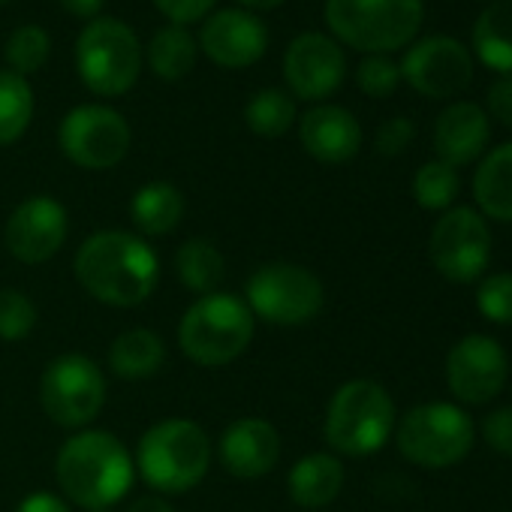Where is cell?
<instances>
[{"mask_svg": "<svg viewBox=\"0 0 512 512\" xmlns=\"http://www.w3.org/2000/svg\"><path fill=\"white\" fill-rule=\"evenodd\" d=\"M326 22L347 46L389 55L419 34L422 0H326Z\"/></svg>", "mask_w": 512, "mask_h": 512, "instance_id": "cell-6", "label": "cell"}, {"mask_svg": "<svg viewBox=\"0 0 512 512\" xmlns=\"http://www.w3.org/2000/svg\"><path fill=\"white\" fill-rule=\"evenodd\" d=\"M506 377V350L488 335H467L446 356V383L461 404L494 401L503 392Z\"/></svg>", "mask_w": 512, "mask_h": 512, "instance_id": "cell-14", "label": "cell"}, {"mask_svg": "<svg viewBox=\"0 0 512 512\" xmlns=\"http://www.w3.org/2000/svg\"><path fill=\"white\" fill-rule=\"evenodd\" d=\"M199 46L217 67L241 70L266 55L269 31L247 10H220L211 19H205Z\"/></svg>", "mask_w": 512, "mask_h": 512, "instance_id": "cell-17", "label": "cell"}, {"mask_svg": "<svg viewBox=\"0 0 512 512\" xmlns=\"http://www.w3.org/2000/svg\"><path fill=\"white\" fill-rule=\"evenodd\" d=\"M37 326V305L19 290H0V341H22Z\"/></svg>", "mask_w": 512, "mask_h": 512, "instance_id": "cell-32", "label": "cell"}, {"mask_svg": "<svg viewBox=\"0 0 512 512\" xmlns=\"http://www.w3.org/2000/svg\"><path fill=\"white\" fill-rule=\"evenodd\" d=\"M491 136V121L482 106L476 103H449L434 121V151L437 160L446 166H467L473 163Z\"/></svg>", "mask_w": 512, "mask_h": 512, "instance_id": "cell-19", "label": "cell"}, {"mask_svg": "<svg viewBox=\"0 0 512 512\" xmlns=\"http://www.w3.org/2000/svg\"><path fill=\"white\" fill-rule=\"evenodd\" d=\"M61 151L82 169H112L130 151V124L109 106H76L58 130Z\"/></svg>", "mask_w": 512, "mask_h": 512, "instance_id": "cell-12", "label": "cell"}, {"mask_svg": "<svg viewBox=\"0 0 512 512\" xmlns=\"http://www.w3.org/2000/svg\"><path fill=\"white\" fill-rule=\"evenodd\" d=\"M49 52H52V40L49 34L40 28V25H22L16 28L10 37H7V46H4V55H7V64L16 76H31L37 70H43V64L49 61Z\"/></svg>", "mask_w": 512, "mask_h": 512, "instance_id": "cell-30", "label": "cell"}, {"mask_svg": "<svg viewBox=\"0 0 512 512\" xmlns=\"http://www.w3.org/2000/svg\"><path fill=\"white\" fill-rule=\"evenodd\" d=\"M0 4H7V0H0Z\"/></svg>", "mask_w": 512, "mask_h": 512, "instance_id": "cell-44", "label": "cell"}, {"mask_svg": "<svg viewBox=\"0 0 512 512\" xmlns=\"http://www.w3.org/2000/svg\"><path fill=\"white\" fill-rule=\"evenodd\" d=\"M287 485H290V497H293L296 506L323 509V506L335 503V497L344 488V464L332 452L302 455L293 464V470L287 476Z\"/></svg>", "mask_w": 512, "mask_h": 512, "instance_id": "cell-21", "label": "cell"}, {"mask_svg": "<svg viewBox=\"0 0 512 512\" xmlns=\"http://www.w3.org/2000/svg\"><path fill=\"white\" fill-rule=\"evenodd\" d=\"M211 464V440L190 419H163L151 425L136 449L142 479L160 494H184L202 482Z\"/></svg>", "mask_w": 512, "mask_h": 512, "instance_id": "cell-3", "label": "cell"}, {"mask_svg": "<svg viewBox=\"0 0 512 512\" xmlns=\"http://www.w3.org/2000/svg\"><path fill=\"white\" fill-rule=\"evenodd\" d=\"M476 58L503 76H512V0H491L473 25Z\"/></svg>", "mask_w": 512, "mask_h": 512, "instance_id": "cell-23", "label": "cell"}, {"mask_svg": "<svg viewBox=\"0 0 512 512\" xmlns=\"http://www.w3.org/2000/svg\"><path fill=\"white\" fill-rule=\"evenodd\" d=\"M88 512H109V509H88Z\"/></svg>", "mask_w": 512, "mask_h": 512, "instance_id": "cell-43", "label": "cell"}, {"mask_svg": "<svg viewBox=\"0 0 512 512\" xmlns=\"http://www.w3.org/2000/svg\"><path fill=\"white\" fill-rule=\"evenodd\" d=\"M34 118V91L28 79L13 70H0V145H13L25 136Z\"/></svg>", "mask_w": 512, "mask_h": 512, "instance_id": "cell-28", "label": "cell"}, {"mask_svg": "<svg viewBox=\"0 0 512 512\" xmlns=\"http://www.w3.org/2000/svg\"><path fill=\"white\" fill-rule=\"evenodd\" d=\"M154 4H157V10H160L172 25L187 28V25L205 19V16L214 10L217 0H154Z\"/></svg>", "mask_w": 512, "mask_h": 512, "instance_id": "cell-37", "label": "cell"}, {"mask_svg": "<svg viewBox=\"0 0 512 512\" xmlns=\"http://www.w3.org/2000/svg\"><path fill=\"white\" fill-rule=\"evenodd\" d=\"M476 308L488 323L512 326V275L509 272L488 275L476 290Z\"/></svg>", "mask_w": 512, "mask_h": 512, "instance_id": "cell-33", "label": "cell"}, {"mask_svg": "<svg viewBox=\"0 0 512 512\" xmlns=\"http://www.w3.org/2000/svg\"><path fill=\"white\" fill-rule=\"evenodd\" d=\"M416 136V127L410 118H389L380 130H377V151L383 157H398L410 148Z\"/></svg>", "mask_w": 512, "mask_h": 512, "instance_id": "cell-36", "label": "cell"}, {"mask_svg": "<svg viewBox=\"0 0 512 512\" xmlns=\"http://www.w3.org/2000/svg\"><path fill=\"white\" fill-rule=\"evenodd\" d=\"M73 272L91 299L112 308H136L154 293L160 281V260L145 238L121 229H103L79 244Z\"/></svg>", "mask_w": 512, "mask_h": 512, "instance_id": "cell-1", "label": "cell"}, {"mask_svg": "<svg viewBox=\"0 0 512 512\" xmlns=\"http://www.w3.org/2000/svg\"><path fill=\"white\" fill-rule=\"evenodd\" d=\"M16 512H70V506L49 491H37V494H28Z\"/></svg>", "mask_w": 512, "mask_h": 512, "instance_id": "cell-39", "label": "cell"}, {"mask_svg": "<svg viewBox=\"0 0 512 512\" xmlns=\"http://www.w3.org/2000/svg\"><path fill=\"white\" fill-rule=\"evenodd\" d=\"M148 64L166 82L184 79L196 64V40H193V34L187 28H178V25H169V28L157 31L151 46H148Z\"/></svg>", "mask_w": 512, "mask_h": 512, "instance_id": "cell-27", "label": "cell"}, {"mask_svg": "<svg viewBox=\"0 0 512 512\" xmlns=\"http://www.w3.org/2000/svg\"><path fill=\"white\" fill-rule=\"evenodd\" d=\"M70 232L67 208L52 196H31L7 220L4 244L25 266H43L64 247Z\"/></svg>", "mask_w": 512, "mask_h": 512, "instance_id": "cell-15", "label": "cell"}, {"mask_svg": "<svg viewBox=\"0 0 512 512\" xmlns=\"http://www.w3.org/2000/svg\"><path fill=\"white\" fill-rule=\"evenodd\" d=\"M413 196L428 211H446L458 196V172L440 160L422 163L413 178Z\"/></svg>", "mask_w": 512, "mask_h": 512, "instance_id": "cell-31", "label": "cell"}, {"mask_svg": "<svg viewBox=\"0 0 512 512\" xmlns=\"http://www.w3.org/2000/svg\"><path fill=\"white\" fill-rule=\"evenodd\" d=\"M163 359H166L163 338L148 329H130L118 335L109 347V365L124 380L154 377L163 368Z\"/></svg>", "mask_w": 512, "mask_h": 512, "instance_id": "cell-25", "label": "cell"}, {"mask_svg": "<svg viewBox=\"0 0 512 512\" xmlns=\"http://www.w3.org/2000/svg\"><path fill=\"white\" fill-rule=\"evenodd\" d=\"M356 82H359L362 94L383 100V97L395 94V88L401 82V67L389 55H368L356 70Z\"/></svg>", "mask_w": 512, "mask_h": 512, "instance_id": "cell-34", "label": "cell"}, {"mask_svg": "<svg viewBox=\"0 0 512 512\" xmlns=\"http://www.w3.org/2000/svg\"><path fill=\"white\" fill-rule=\"evenodd\" d=\"M175 272L178 281L199 296L217 293L223 281V253L208 241V238H190L178 247L175 253Z\"/></svg>", "mask_w": 512, "mask_h": 512, "instance_id": "cell-26", "label": "cell"}, {"mask_svg": "<svg viewBox=\"0 0 512 512\" xmlns=\"http://www.w3.org/2000/svg\"><path fill=\"white\" fill-rule=\"evenodd\" d=\"M238 4L247 10H272V7H281L284 0H238Z\"/></svg>", "mask_w": 512, "mask_h": 512, "instance_id": "cell-42", "label": "cell"}, {"mask_svg": "<svg viewBox=\"0 0 512 512\" xmlns=\"http://www.w3.org/2000/svg\"><path fill=\"white\" fill-rule=\"evenodd\" d=\"M127 512H175L163 497H139Z\"/></svg>", "mask_w": 512, "mask_h": 512, "instance_id": "cell-41", "label": "cell"}, {"mask_svg": "<svg viewBox=\"0 0 512 512\" xmlns=\"http://www.w3.org/2000/svg\"><path fill=\"white\" fill-rule=\"evenodd\" d=\"M130 217L142 235H169L184 217V196L169 181H151L136 190Z\"/></svg>", "mask_w": 512, "mask_h": 512, "instance_id": "cell-24", "label": "cell"}, {"mask_svg": "<svg viewBox=\"0 0 512 512\" xmlns=\"http://www.w3.org/2000/svg\"><path fill=\"white\" fill-rule=\"evenodd\" d=\"M244 121L247 127L263 136V139H278L284 136L293 121H296V103L287 91L281 88H263L250 97V103L244 106Z\"/></svg>", "mask_w": 512, "mask_h": 512, "instance_id": "cell-29", "label": "cell"}, {"mask_svg": "<svg viewBox=\"0 0 512 512\" xmlns=\"http://www.w3.org/2000/svg\"><path fill=\"white\" fill-rule=\"evenodd\" d=\"M305 151L320 163H347L362 148V127L344 106H314L299 124Z\"/></svg>", "mask_w": 512, "mask_h": 512, "instance_id": "cell-20", "label": "cell"}, {"mask_svg": "<svg viewBox=\"0 0 512 512\" xmlns=\"http://www.w3.org/2000/svg\"><path fill=\"white\" fill-rule=\"evenodd\" d=\"M401 79L431 100H449L470 88L473 55L452 37H425L401 61Z\"/></svg>", "mask_w": 512, "mask_h": 512, "instance_id": "cell-13", "label": "cell"}, {"mask_svg": "<svg viewBox=\"0 0 512 512\" xmlns=\"http://www.w3.org/2000/svg\"><path fill=\"white\" fill-rule=\"evenodd\" d=\"M220 464L238 479H260L281 458V434L266 419H235L220 437Z\"/></svg>", "mask_w": 512, "mask_h": 512, "instance_id": "cell-18", "label": "cell"}, {"mask_svg": "<svg viewBox=\"0 0 512 512\" xmlns=\"http://www.w3.org/2000/svg\"><path fill=\"white\" fill-rule=\"evenodd\" d=\"M482 437H485V443H488L494 452L512 458V404L497 407V410H491V413L485 416V422H482Z\"/></svg>", "mask_w": 512, "mask_h": 512, "instance_id": "cell-35", "label": "cell"}, {"mask_svg": "<svg viewBox=\"0 0 512 512\" xmlns=\"http://www.w3.org/2000/svg\"><path fill=\"white\" fill-rule=\"evenodd\" d=\"M244 305L250 308L253 320L260 317L272 326H305L320 317L326 293L320 278L305 266L269 263L250 275Z\"/></svg>", "mask_w": 512, "mask_h": 512, "instance_id": "cell-9", "label": "cell"}, {"mask_svg": "<svg viewBox=\"0 0 512 512\" xmlns=\"http://www.w3.org/2000/svg\"><path fill=\"white\" fill-rule=\"evenodd\" d=\"M347 76V58L335 40L326 34L308 31L299 34L284 55V79L299 100H326L332 97Z\"/></svg>", "mask_w": 512, "mask_h": 512, "instance_id": "cell-16", "label": "cell"}, {"mask_svg": "<svg viewBox=\"0 0 512 512\" xmlns=\"http://www.w3.org/2000/svg\"><path fill=\"white\" fill-rule=\"evenodd\" d=\"M61 7L76 19H94L106 7V0H61Z\"/></svg>", "mask_w": 512, "mask_h": 512, "instance_id": "cell-40", "label": "cell"}, {"mask_svg": "<svg viewBox=\"0 0 512 512\" xmlns=\"http://www.w3.org/2000/svg\"><path fill=\"white\" fill-rule=\"evenodd\" d=\"M473 196L485 217L512 223V142L488 151L473 175Z\"/></svg>", "mask_w": 512, "mask_h": 512, "instance_id": "cell-22", "label": "cell"}, {"mask_svg": "<svg viewBox=\"0 0 512 512\" xmlns=\"http://www.w3.org/2000/svg\"><path fill=\"white\" fill-rule=\"evenodd\" d=\"M395 443L401 455L419 467L443 470L464 461L473 449L470 416L446 401L419 404L395 425Z\"/></svg>", "mask_w": 512, "mask_h": 512, "instance_id": "cell-7", "label": "cell"}, {"mask_svg": "<svg viewBox=\"0 0 512 512\" xmlns=\"http://www.w3.org/2000/svg\"><path fill=\"white\" fill-rule=\"evenodd\" d=\"M485 103H488V112L485 115H491L497 124H503V127L512 130V76L497 79L488 88V100Z\"/></svg>", "mask_w": 512, "mask_h": 512, "instance_id": "cell-38", "label": "cell"}, {"mask_svg": "<svg viewBox=\"0 0 512 512\" xmlns=\"http://www.w3.org/2000/svg\"><path fill=\"white\" fill-rule=\"evenodd\" d=\"M40 401L61 428H82L97 419L106 404V377L100 365L82 353H64L43 371Z\"/></svg>", "mask_w": 512, "mask_h": 512, "instance_id": "cell-10", "label": "cell"}, {"mask_svg": "<svg viewBox=\"0 0 512 512\" xmlns=\"http://www.w3.org/2000/svg\"><path fill=\"white\" fill-rule=\"evenodd\" d=\"M253 338L250 308L229 293L199 296L181 317L178 344L184 356L202 368H223L235 362Z\"/></svg>", "mask_w": 512, "mask_h": 512, "instance_id": "cell-4", "label": "cell"}, {"mask_svg": "<svg viewBox=\"0 0 512 512\" xmlns=\"http://www.w3.org/2000/svg\"><path fill=\"white\" fill-rule=\"evenodd\" d=\"M428 256L452 284H473L485 275L491 263V229L485 217L467 205L446 208L431 229Z\"/></svg>", "mask_w": 512, "mask_h": 512, "instance_id": "cell-11", "label": "cell"}, {"mask_svg": "<svg viewBox=\"0 0 512 512\" xmlns=\"http://www.w3.org/2000/svg\"><path fill=\"white\" fill-rule=\"evenodd\" d=\"M76 70L88 91L100 97L127 94L142 73V46L130 25L94 19L76 43Z\"/></svg>", "mask_w": 512, "mask_h": 512, "instance_id": "cell-8", "label": "cell"}, {"mask_svg": "<svg viewBox=\"0 0 512 512\" xmlns=\"http://www.w3.org/2000/svg\"><path fill=\"white\" fill-rule=\"evenodd\" d=\"M55 476L76 506L109 509L130 491L136 461L112 431H82L61 446Z\"/></svg>", "mask_w": 512, "mask_h": 512, "instance_id": "cell-2", "label": "cell"}, {"mask_svg": "<svg viewBox=\"0 0 512 512\" xmlns=\"http://www.w3.org/2000/svg\"><path fill=\"white\" fill-rule=\"evenodd\" d=\"M395 431V401L377 380L344 383L326 410V443L350 458L374 455Z\"/></svg>", "mask_w": 512, "mask_h": 512, "instance_id": "cell-5", "label": "cell"}]
</instances>
